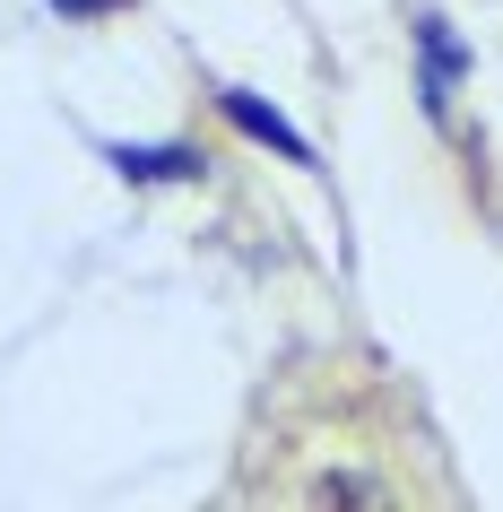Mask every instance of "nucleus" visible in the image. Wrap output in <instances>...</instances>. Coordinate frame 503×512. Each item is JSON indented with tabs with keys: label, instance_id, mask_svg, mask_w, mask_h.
Wrapping results in <instances>:
<instances>
[{
	"label": "nucleus",
	"instance_id": "obj_1",
	"mask_svg": "<svg viewBox=\"0 0 503 512\" xmlns=\"http://www.w3.org/2000/svg\"><path fill=\"white\" fill-rule=\"evenodd\" d=\"M217 105H226V122H235V131H252V139H261V148H278V157H295V165H313L304 131H295L287 113H269L261 96H252V87H217Z\"/></svg>",
	"mask_w": 503,
	"mask_h": 512
},
{
	"label": "nucleus",
	"instance_id": "obj_2",
	"mask_svg": "<svg viewBox=\"0 0 503 512\" xmlns=\"http://www.w3.org/2000/svg\"><path fill=\"white\" fill-rule=\"evenodd\" d=\"M131 183H183V174H200V157L191 148H105Z\"/></svg>",
	"mask_w": 503,
	"mask_h": 512
},
{
	"label": "nucleus",
	"instance_id": "obj_3",
	"mask_svg": "<svg viewBox=\"0 0 503 512\" xmlns=\"http://www.w3.org/2000/svg\"><path fill=\"white\" fill-rule=\"evenodd\" d=\"M53 9H70V18H105V9H122V0H53Z\"/></svg>",
	"mask_w": 503,
	"mask_h": 512
}]
</instances>
